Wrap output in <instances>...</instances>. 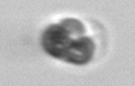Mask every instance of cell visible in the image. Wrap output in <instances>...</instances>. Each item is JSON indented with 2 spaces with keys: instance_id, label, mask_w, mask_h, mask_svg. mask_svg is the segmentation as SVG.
I'll return each mask as SVG.
<instances>
[{
  "instance_id": "obj_1",
  "label": "cell",
  "mask_w": 135,
  "mask_h": 86,
  "mask_svg": "<svg viewBox=\"0 0 135 86\" xmlns=\"http://www.w3.org/2000/svg\"><path fill=\"white\" fill-rule=\"evenodd\" d=\"M73 37L60 25L55 24L48 26L42 34V47L50 56L64 60L66 50L71 42Z\"/></svg>"
},
{
  "instance_id": "obj_2",
  "label": "cell",
  "mask_w": 135,
  "mask_h": 86,
  "mask_svg": "<svg viewBox=\"0 0 135 86\" xmlns=\"http://www.w3.org/2000/svg\"><path fill=\"white\" fill-rule=\"evenodd\" d=\"M95 50H96L95 43L90 37L87 35L77 37L71 39L64 60L75 65H84L94 57Z\"/></svg>"
},
{
  "instance_id": "obj_3",
  "label": "cell",
  "mask_w": 135,
  "mask_h": 86,
  "mask_svg": "<svg viewBox=\"0 0 135 86\" xmlns=\"http://www.w3.org/2000/svg\"><path fill=\"white\" fill-rule=\"evenodd\" d=\"M60 25H61L73 38L86 35V28H84V25L79 20H77V18H64V20H61Z\"/></svg>"
}]
</instances>
